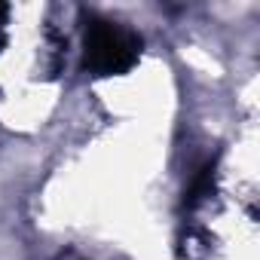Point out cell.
<instances>
[{"label":"cell","mask_w":260,"mask_h":260,"mask_svg":"<svg viewBox=\"0 0 260 260\" xmlns=\"http://www.w3.org/2000/svg\"><path fill=\"white\" fill-rule=\"evenodd\" d=\"M141 58V37L122 28L119 22H107L98 16L86 19V71L95 77H119L128 74Z\"/></svg>","instance_id":"cell-1"},{"label":"cell","mask_w":260,"mask_h":260,"mask_svg":"<svg viewBox=\"0 0 260 260\" xmlns=\"http://www.w3.org/2000/svg\"><path fill=\"white\" fill-rule=\"evenodd\" d=\"M211 181H214V166H205L193 178V184H190V190L184 196V205H196L199 199H205V193H211Z\"/></svg>","instance_id":"cell-2"},{"label":"cell","mask_w":260,"mask_h":260,"mask_svg":"<svg viewBox=\"0 0 260 260\" xmlns=\"http://www.w3.org/2000/svg\"><path fill=\"white\" fill-rule=\"evenodd\" d=\"M4 22H7V7L0 4V46H4Z\"/></svg>","instance_id":"cell-3"}]
</instances>
